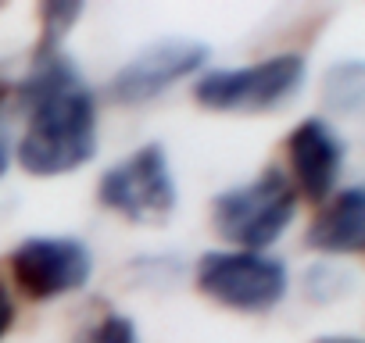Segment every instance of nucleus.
I'll return each instance as SVG.
<instances>
[{
  "mask_svg": "<svg viewBox=\"0 0 365 343\" xmlns=\"http://www.w3.org/2000/svg\"><path fill=\"white\" fill-rule=\"evenodd\" d=\"M26 129L19 164L36 179L83 168L97 154V97L65 51H36L29 75L19 83Z\"/></svg>",
  "mask_w": 365,
  "mask_h": 343,
  "instance_id": "f257e3e1",
  "label": "nucleus"
},
{
  "mask_svg": "<svg viewBox=\"0 0 365 343\" xmlns=\"http://www.w3.org/2000/svg\"><path fill=\"white\" fill-rule=\"evenodd\" d=\"M297 215V190L287 172L269 164L251 183L230 186L212 201V222L222 240L240 250H262L276 243Z\"/></svg>",
  "mask_w": 365,
  "mask_h": 343,
  "instance_id": "f03ea898",
  "label": "nucleus"
},
{
  "mask_svg": "<svg viewBox=\"0 0 365 343\" xmlns=\"http://www.w3.org/2000/svg\"><path fill=\"white\" fill-rule=\"evenodd\" d=\"M308 79V65L301 54H272L255 65L240 68H215L205 72L194 83L197 104L208 111H240V115H265L272 107H283L301 93Z\"/></svg>",
  "mask_w": 365,
  "mask_h": 343,
  "instance_id": "7ed1b4c3",
  "label": "nucleus"
},
{
  "mask_svg": "<svg viewBox=\"0 0 365 343\" xmlns=\"http://www.w3.org/2000/svg\"><path fill=\"white\" fill-rule=\"evenodd\" d=\"M97 201L133 226L165 222L179 204L168 150L161 143H143L140 150L111 164L97 183Z\"/></svg>",
  "mask_w": 365,
  "mask_h": 343,
  "instance_id": "20e7f679",
  "label": "nucleus"
},
{
  "mask_svg": "<svg viewBox=\"0 0 365 343\" xmlns=\"http://www.w3.org/2000/svg\"><path fill=\"white\" fill-rule=\"evenodd\" d=\"M197 290L222 307L262 315L287 297L290 272L262 250H208L197 261Z\"/></svg>",
  "mask_w": 365,
  "mask_h": 343,
  "instance_id": "39448f33",
  "label": "nucleus"
},
{
  "mask_svg": "<svg viewBox=\"0 0 365 343\" xmlns=\"http://www.w3.org/2000/svg\"><path fill=\"white\" fill-rule=\"evenodd\" d=\"M212 58V47L201 40H158L143 51H136L108 83L111 104L136 107L158 100L175 83L197 75Z\"/></svg>",
  "mask_w": 365,
  "mask_h": 343,
  "instance_id": "423d86ee",
  "label": "nucleus"
},
{
  "mask_svg": "<svg viewBox=\"0 0 365 343\" xmlns=\"http://www.w3.org/2000/svg\"><path fill=\"white\" fill-rule=\"evenodd\" d=\"M11 275L29 300H58L93 275V254L76 236H29L11 250Z\"/></svg>",
  "mask_w": 365,
  "mask_h": 343,
  "instance_id": "0eeeda50",
  "label": "nucleus"
},
{
  "mask_svg": "<svg viewBox=\"0 0 365 343\" xmlns=\"http://www.w3.org/2000/svg\"><path fill=\"white\" fill-rule=\"evenodd\" d=\"M287 157L294 168V190L308 201H329L347 161V143L326 118H304L287 136Z\"/></svg>",
  "mask_w": 365,
  "mask_h": 343,
  "instance_id": "6e6552de",
  "label": "nucleus"
},
{
  "mask_svg": "<svg viewBox=\"0 0 365 343\" xmlns=\"http://www.w3.org/2000/svg\"><path fill=\"white\" fill-rule=\"evenodd\" d=\"M365 243V190L344 186L308 226V247L319 254H358Z\"/></svg>",
  "mask_w": 365,
  "mask_h": 343,
  "instance_id": "1a4fd4ad",
  "label": "nucleus"
},
{
  "mask_svg": "<svg viewBox=\"0 0 365 343\" xmlns=\"http://www.w3.org/2000/svg\"><path fill=\"white\" fill-rule=\"evenodd\" d=\"M361 100H365V65L358 58L333 65L322 83V104L336 115H358Z\"/></svg>",
  "mask_w": 365,
  "mask_h": 343,
  "instance_id": "9d476101",
  "label": "nucleus"
},
{
  "mask_svg": "<svg viewBox=\"0 0 365 343\" xmlns=\"http://www.w3.org/2000/svg\"><path fill=\"white\" fill-rule=\"evenodd\" d=\"M354 272L340 261H315L308 272H304V297L315 300V304H333V300H344L351 290H354Z\"/></svg>",
  "mask_w": 365,
  "mask_h": 343,
  "instance_id": "9b49d317",
  "label": "nucleus"
},
{
  "mask_svg": "<svg viewBox=\"0 0 365 343\" xmlns=\"http://www.w3.org/2000/svg\"><path fill=\"white\" fill-rule=\"evenodd\" d=\"M40 19H43V36H40V47L36 51H61L65 36L83 19V4H43L40 8Z\"/></svg>",
  "mask_w": 365,
  "mask_h": 343,
  "instance_id": "f8f14e48",
  "label": "nucleus"
},
{
  "mask_svg": "<svg viewBox=\"0 0 365 343\" xmlns=\"http://www.w3.org/2000/svg\"><path fill=\"white\" fill-rule=\"evenodd\" d=\"M90 343H140V332H136L133 318L111 311L97 322V329L90 332Z\"/></svg>",
  "mask_w": 365,
  "mask_h": 343,
  "instance_id": "ddd939ff",
  "label": "nucleus"
},
{
  "mask_svg": "<svg viewBox=\"0 0 365 343\" xmlns=\"http://www.w3.org/2000/svg\"><path fill=\"white\" fill-rule=\"evenodd\" d=\"M0 97H4V86H0ZM8 164H11V132L4 122V107H0V179L8 176Z\"/></svg>",
  "mask_w": 365,
  "mask_h": 343,
  "instance_id": "4468645a",
  "label": "nucleus"
},
{
  "mask_svg": "<svg viewBox=\"0 0 365 343\" xmlns=\"http://www.w3.org/2000/svg\"><path fill=\"white\" fill-rule=\"evenodd\" d=\"M11 322H15V300H11V293H8V286L0 283V339L8 336V329H11Z\"/></svg>",
  "mask_w": 365,
  "mask_h": 343,
  "instance_id": "2eb2a0df",
  "label": "nucleus"
},
{
  "mask_svg": "<svg viewBox=\"0 0 365 343\" xmlns=\"http://www.w3.org/2000/svg\"><path fill=\"white\" fill-rule=\"evenodd\" d=\"M315 343H361V339H354V336H319Z\"/></svg>",
  "mask_w": 365,
  "mask_h": 343,
  "instance_id": "dca6fc26",
  "label": "nucleus"
},
{
  "mask_svg": "<svg viewBox=\"0 0 365 343\" xmlns=\"http://www.w3.org/2000/svg\"><path fill=\"white\" fill-rule=\"evenodd\" d=\"M0 86H4V83H0Z\"/></svg>",
  "mask_w": 365,
  "mask_h": 343,
  "instance_id": "f3484780",
  "label": "nucleus"
}]
</instances>
